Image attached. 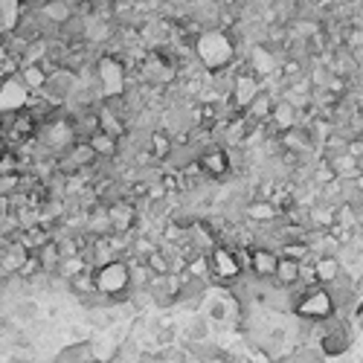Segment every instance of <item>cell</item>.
Returning a JSON list of instances; mask_svg holds the SVG:
<instances>
[{
    "label": "cell",
    "instance_id": "obj_17",
    "mask_svg": "<svg viewBox=\"0 0 363 363\" xmlns=\"http://www.w3.org/2000/svg\"><path fill=\"white\" fill-rule=\"evenodd\" d=\"M247 215L253 221H271L276 215V206L267 204V201H256V204H247Z\"/></svg>",
    "mask_w": 363,
    "mask_h": 363
},
{
    "label": "cell",
    "instance_id": "obj_13",
    "mask_svg": "<svg viewBox=\"0 0 363 363\" xmlns=\"http://www.w3.org/2000/svg\"><path fill=\"white\" fill-rule=\"evenodd\" d=\"M21 79H24V85H27L29 90H44L47 82H50V76H47V70H44L41 64H24Z\"/></svg>",
    "mask_w": 363,
    "mask_h": 363
},
{
    "label": "cell",
    "instance_id": "obj_9",
    "mask_svg": "<svg viewBox=\"0 0 363 363\" xmlns=\"http://www.w3.org/2000/svg\"><path fill=\"white\" fill-rule=\"evenodd\" d=\"M259 97H262V87H259L256 76H236V82H233V99L241 108H250Z\"/></svg>",
    "mask_w": 363,
    "mask_h": 363
},
{
    "label": "cell",
    "instance_id": "obj_18",
    "mask_svg": "<svg viewBox=\"0 0 363 363\" xmlns=\"http://www.w3.org/2000/svg\"><path fill=\"white\" fill-rule=\"evenodd\" d=\"M113 227H117V230H125V227L134 221V209L131 206H125V204H117L111 209V218H108Z\"/></svg>",
    "mask_w": 363,
    "mask_h": 363
},
{
    "label": "cell",
    "instance_id": "obj_31",
    "mask_svg": "<svg viewBox=\"0 0 363 363\" xmlns=\"http://www.w3.org/2000/svg\"><path fill=\"white\" fill-rule=\"evenodd\" d=\"M357 322H360V329H363V311H360V314H357Z\"/></svg>",
    "mask_w": 363,
    "mask_h": 363
},
{
    "label": "cell",
    "instance_id": "obj_27",
    "mask_svg": "<svg viewBox=\"0 0 363 363\" xmlns=\"http://www.w3.org/2000/svg\"><path fill=\"white\" fill-rule=\"evenodd\" d=\"M334 178H337V171H329V166H320V171H317V180L326 183V180H334Z\"/></svg>",
    "mask_w": 363,
    "mask_h": 363
},
{
    "label": "cell",
    "instance_id": "obj_10",
    "mask_svg": "<svg viewBox=\"0 0 363 363\" xmlns=\"http://www.w3.org/2000/svg\"><path fill=\"white\" fill-rule=\"evenodd\" d=\"M73 85H76L73 73H67V70H62V73H50V82H47L44 93L50 97V102H62L67 93L73 90Z\"/></svg>",
    "mask_w": 363,
    "mask_h": 363
},
{
    "label": "cell",
    "instance_id": "obj_11",
    "mask_svg": "<svg viewBox=\"0 0 363 363\" xmlns=\"http://www.w3.org/2000/svg\"><path fill=\"white\" fill-rule=\"evenodd\" d=\"M276 282L282 285V288H291V285H299V282H302V262L282 256V259H279V271H276Z\"/></svg>",
    "mask_w": 363,
    "mask_h": 363
},
{
    "label": "cell",
    "instance_id": "obj_30",
    "mask_svg": "<svg viewBox=\"0 0 363 363\" xmlns=\"http://www.w3.org/2000/svg\"><path fill=\"white\" fill-rule=\"evenodd\" d=\"M15 186H17V178H15V175H12V178L3 175V192H6V195H9V189H15Z\"/></svg>",
    "mask_w": 363,
    "mask_h": 363
},
{
    "label": "cell",
    "instance_id": "obj_23",
    "mask_svg": "<svg viewBox=\"0 0 363 363\" xmlns=\"http://www.w3.org/2000/svg\"><path fill=\"white\" fill-rule=\"evenodd\" d=\"M250 111L256 113V117H267V113H271V99H267L264 93H262V97H259V99L250 105Z\"/></svg>",
    "mask_w": 363,
    "mask_h": 363
},
{
    "label": "cell",
    "instance_id": "obj_25",
    "mask_svg": "<svg viewBox=\"0 0 363 363\" xmlns=\"http://www.w3.org/2000/svg\"><path fill=\"white\" fill-rule=\"evenodd\" d=\"M145 262H148V267H155L157 273H169V264H166V259H163L160 253H148Z\"/></svg>",
    "mask_w": 363,
    "mask_h": 363
},
{
    "label": "cell",
    "instance_id": "obj_2",
    "mask_svg": "<svg viewBox=\"0 0 363 363\" xmlns=\"http://www.w3.org/2000/svg\"><path fill=\"white\" fill-rule=\"evenodd\" d=\"M93 276H97V291L105 294V297H113V299L125 297L128 288H131V267L120 259L102 262Z\"/></svg>",
    "mask_w": 363,
    "mask_h": 363
},
{
    "label": "cell",
    "instance_id": "obj_1",
    "mask_svg": "<svg viewBox=\"0 0 363 363\" xmlns=\"http://www.w3.org/2000/svg\"><path fill=\"white\" fill-rule=\"evenodd\" d=\"M195 52H198V59L206 70H227L233 64L236 59V50H233V41H230V35H227L224 29H204L198 32L195 38Z\"/></svg>",
    "mask_w": 363,
    "mask_h": 363
},
{
    "label": "cell",
    "instance_id": "obj_19",
    "mask_svg": "<svg viewBox=\"0 0 363 363\" xmlns=\"http://www.w3.org/2000/svg\"><path fill=\"white\" fill-rule=\"evenodd\" d=\"M99 155L90 148V143H73V160L76 166H90Z\"/></svg>",
    "mask_w": 363,
    "mask_h": 363
},
{
    "label": "cell",
    "instance_id": "obj_3",
    "mask_svg": "<svg viewBox=\"0 0 363 363\" xmlns=\"http://www.w3.org/2000/svg\"><path fill=\"white\" fill-rule=\"evenodd\" d=\"M297 314L302 320H311V322H322L334 314V297L329 288H308L305 297L297 302Z\"/></svg>",
    "mask_w": 363,
    "mask_h": 363
},
{
    "label": "cell",
    "instance_id": "obj_22",
    "mask_svg": "<svg viewBox=\"0 0 363 363\" xmlns=\"http://www.w3.org/2000/svg\"><path fill=\"white\" fill-rule=\"evenodd\" d=\"M186 271H189V276H206L213 267H209V256H198V259H192L186 264Z\"/></svg>",
    "mask_w": 363,
    "mask_h": 363
},
{
    "label": "cell",
    "instance_id": "obj_16",
    "mask_svg": "<svg viewBox=\"0 0 363 363\" xmlns=\"http://www.w3.org/2000/svg\"><path fill=\"white\" fill-rule=\"evenodd\" d=\"M41 12H44V17H50L52 24H67L70 15H73L64 0H47V3L41 6Z\"/></svg>",
    "mask_w": 363,
    "mask_h": 363
},
{
    "label": "cell",
    "instance_id": "obj_6",
    "mask_svg": "<svg viewBox=\"0 0 363 363\" xmlns=\"http://www.w3.org/2000/svg\"><path fill=\"white\" fill-rule=\"evenodd\" d=\"M209 267H213V273L218 276V279H236L239 273H241V259L230 250V247H215L213 253H209Z\"/></svg>",
    "mask_w": 363,
    "mask_h": 363
},
{
    "label": "cell",
    "instance_id": "obj_24",
    "mask_svg": "<svg viewBox=\"0 0 363 363\" xmlns=\"http://www.w3.org/2000/svg\"><path fill=\"white\" fill-rule=\"evenodd\" d=\"M294 363H322V352H311V349H305V352L294 355Z\"/></svg>",
    "mask_w": 363,
    "mask_h": 363
},
{
    "label": "cell",
    "instance_id": "obj_15",
    "mask_svg": "<svg viewBox=\"0 0 363 363\" xmlns=\"http://www.w3.org/2000/svg\"><path fill=\"white\" fill-rule=\"evenodd\" d=\"M87 143H90V148L97 151L99 157H113V155H117V137H111V134H105V131L90 134Z\"/></svg>",
    "mask_w": 363,
    "mask_h": 363
},
{
    "label": "cell",
    "instance_id": "obj_12",
    "mask_svg": "<svg viewBox=\"0 0 363 363\" xmlns=\"http://www.w3.org/2000/svg\"><path fill=\"white\" fill-rule=\"evenodd\" d=\"M346 349H349V337H346V332L329 329L326 334H322V340H320V352H322V355H329V357L343 355Z\"/></svg>",
    "mask_w": 363,
    "mask_h": 363
},
{
    "label": "cell",
    "instance_id": "obj_7",
    "mask_svg": "<svg viewBox=\"0 0 363 363\" xmlns=\"http://www.w3.org/2000/svg\"><path fill=\"white\" fill-rule=\"evenodd\" d=\"M279 253L267 250V247H256V250L247 253V267L259 276V279H276V271H279Z\"/></svg>",
    "mask_w": 363,
    "mask_h": 363
},
{
    "label": "cell",
    "instance_id": "obj_14",
    "mask_svg": "<svg viewBox=\"0 0 363 363\" xmlns=\"http://www.w3.org/2000/svg\"><path fill=\"white\" fill-rule=\"evenodd\" d=\"M314 271H317V279L320 285H329V282H337L340 276V262L334 256H322L314 262Z\"/></svg>",
    "mask_w": 363,
    "mask_h": 363
},
{
    "label": "cell",
    "instance_id": "obj_28",
    "mask_svg": "<svg viewBox=\"0 0 363 363\" xmlns=\"http://www.w3.org/2000/svg\"><path fill=\"white\" fill-rule=\"evenodd\" d=\"M9 70L15 73V70H17V62H15V59L9 62V52H3V76H6V79H9Z\"/></svg>",
    "mask_w": 363,
    "mask_h": 363
},
{
    "label": "cell",
    "instance_id": "obj_20",
    "mask_svg": "<svg viewBox=\"0 0 363 363\" xmlns=\"http://www.w3.org/2000/svg\"><path fill=\"white\" fill-rule=\"evenodd\" d=\"M294 108H291V102H279L276 105V111H273V120L279 122V128H288V125H294Z\"/></svg>",
    "mask_w": 363,
    "mask_h": 363
},
{
    "label": "cell",
    "instance_id": "obj_8",
    "mask_svg": "<svg viewBox=\"0 0 363 363\" xmlns=\"http://www.w3.org/2000/svg\"><path fill=\"white\" fill-rule=\"evenodd\" d=\"M198 166H201L204 175H209V178H224L227 171H230V155H227L224 148H209V151H204V155H201Z\"/></svg>",
    "mask_w": 363,
    "mask_h": 363
},
{
    "label": "cell",
    "instance_id": "obj_4",
    "mask_svg": "<svg viewBox=\"0 0 363 363\" xmlns=\"http://www.w3.org/2000/svg\"><path fill=\"white\" fill-rule=\"evenodd\" d=\"M32 105V90L24 85V79H3V87H0V111L6 113H21V111H27Z\"/></svg>",
    "mask_w": 363,
    "mask_h": 363
},
{
    "label": "cell",
    "instance_id": "obj_5",
    "mask_svg": "<svg viewBox=\"0 0 363 363\" xmlns=\"http://www.w3.org/2000/svg\"><path fill=\"white\" fill-rule=\"evenodd\" d=\"M99 79H102V87H105V97H111V99H117L125 90V70L117 59H111V55H105V59L99 62Z\"/></svg>",
    "mask_w": 363,
    "mask_h": 363
},
{
    "label": "cell",
    "instance_id": "obj_26",
    "mask_svg": "<svg viewBox=\"0 0 363 363\" xmlns=\"http://www.w3.org/2000/svg\"><path fill=\"white\" fill-rule=\"evenodd\" d=\"M151 140H155V155H157V157L169 155V140L163 137V134H160V131H157V134H155V137H151Z\"/></svg>",
    "mask_w": 363,
    "mask_h": 363
},
{
    "label": "cell",
    "instance_id": "obj_21",
    "mask_svg": "<svg viewBox=\"0 0 363 363\" xmlns=\"http://www.w3.org/2000/svg\"><path fill=\"white\" fill-rule=\"evenodd\" d=\"M279 256H288V259H297V262H305V256H308V244L305 241H291L282 247Z\"/></svg>",
    "mask_w": 363,
    "mask_h": 363
},
{
    "label": "cell",
    "instance_id": "obj_29",
    "mask_svg": "<svg viewBox=\"0 0 363 363\" xmlns=\"http://www.w3.org/2000/svg\"><path fill=\"white\" fill-rule=\"evenodd\" d=\"M213 317H215V320H224V317H227V305L215 302V305H213Z\"/></svg>",
    "mask_w": 363,
    "mask_h": 363
}]
</instances>
